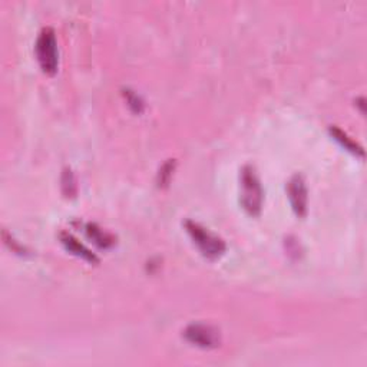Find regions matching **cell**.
Here are the masks:
<instances>
[{
	"instance_id": "6da1fadb",
	"label": "cell",
	"mask_w": 367,
	"mask_h": 367,
	"mask_svg": "<svg viewBox=\"0 0 367 367\" xmlns=\"http://www.w3.org/2000/svg\"><path fill=\"white\" fill-rule=\"evenodd\" d=\"M262 188L255 170L246 165L240 174V203L247 214L257 217L262 208Z\"/></svg>"
},
{
	"instance_id": "7a4b0ae2",
	"label": "cell",
	"mask_w": 367,
	"mask_h": 367,
	"mask_svg": "<svg viewBox=\"0 0 367 367\" xmlns=\"http://www.w3.org/2000/svg\"><path fill=\"white\" fill-rule=\"evenodd\" d=\"M184 225L194 244L198 247V250L201 251L204 257L210 260H217L225 253L227 250L225 241L217 234H214V232H211L208 228L203 227L201 224H198L192 220H187Z\"/></svg>"
},
{
	"instance_id": "3957f363",
	"label": "cell",
	"mask_w": 367,
	"mask_h": 367,
	"mask_svg": "<svg viewBox=\"0 0 367 367\" xmlns=\"http://www.w3.org/2000/svg\"><path fill=\"white\" fill-rule=\"evenodd\" d=\"M35 52L42 71L46 75H55L58 71V42L52 27L48 26L41 30Z\"/></svg>"
},
{
	"instance_id": "277c9868",
	"label": "cell",
	"mask_w": 367,
	"mask_h": 367,
	"mask_svg": "<svg viewBox=\"0 0 367 367\" xmlns=\"http://www.w3.org/2000/svg\"><path fill=\"white\" fill-rule=\"evenodd\" d=\"M185 339L201 349H215L221 343L220 331L204 323H192L184 331Z\"/></svg>"
},
{
	"instance_id": "5b68a950",
	"label": "cell",
	"mask_w": 367,
	"mask_h": 367,
	"mask_svg": "<svg viewBox=\"0 0 367 367\" xmlns=\"http://www.w3.org/2000/svg\"><path fill=\"white\" fill-rule=\"evenodd\" d=\"M287 194H288L291 208L295 213V215L305 217L307 214L309 196H307V187L303 175L295 174L290 178L287 184Z\"/></svg>"
},
{
	"instance_id": "8992f818",
	"label": "cell",
	"mask_w": 367,
	"mask_h": 367,
	"mask_svg": "<svg viewBox=\"0 0 367 367\" xmlns=\"http://www.w3.org/2000/svg\"><path fill=\"white\" fill-rule=\"evenodd\" d=\"M59 237H60V243L63 244V247L69 253H72L74 255L91 262V264L99 262V258L89 248H86L79 240H76L72 234H69V232H60Z\"/></svg>"
},
{
	"instance_id": "52a82bcc",
	"label": "cell",
	"mask_w": 367,
	"mask_h": 367,
	"mask_svg": "<svg viewBox=\"0 0 367 367\" xmlns=\"http://www.w3.org/2000/svg\"><path fill=\"white\" fill-rule=\"evenodd\" d=\"M85 231H86V236L101 248H109L115 244V237L111 234V232L102 229L95 222L86 224Z\"/></svg>"
},
{
	"instance_id": "ba28073f",
	"label": "cell",
	"mask_w": 367,
	"mask_h": 367,
	"mask_svg": "<svg viewBox=\"0 0 367 367\" xmlns=\"http://www.w3.org/2000/svg\"><path fill=\"white\" fill-rule=\"evenodd\" d=\"M330 133H331V137L335 138L345 149H347L349 152L359 155L361 158L364 156V149L353 138H350L346 132H343L340 128L330 126Z\"/></svg>"
},
{
	"instance_id": "9c48e42d",
	"label": "cell",
	"mask_w": 367,
	"mask_h": 367,
	"mask_svg": "<svg viewBox=\"0 0 367 367\" xmlns=\"http://www.w3.org/2000/svg\"><path fill=\"white\" fill-rule=\"evenodd\" d=\"M62 188L66 196H74L76 192V185H75V178L71 170H65L62 175Z\"/></svg>"
},
{
	"instance_id": "30bf717a",
	"label": "cell",
	"mask_w": 367,
	"mask_h": 367,
	"mask_svg": "<svg viewBox=\"0 0 367 367\" xmlns=\"http://www.w3.org/2000/svg\"><path fill=\"white\" fill-rule=\"evenodd\" d=\"M126 96H128L129 105H131L133 109H135L137 112H141L142 108H144V104H142V101L140 99V96H138L137 93H133V92L129 91V89L126 91Z\"/></svg>"
}]
</instances>
